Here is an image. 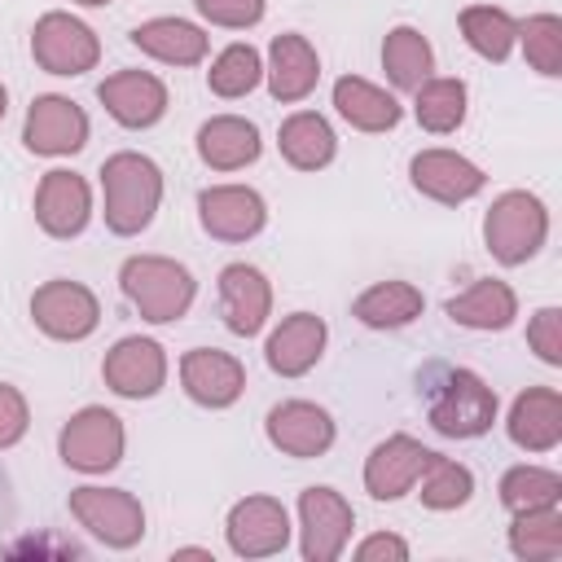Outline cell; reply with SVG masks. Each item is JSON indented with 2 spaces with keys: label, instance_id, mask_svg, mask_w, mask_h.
<instances>
[{
  "label": "cell",
  "instance_id": "22",
  "mask_svg": "<svg viewBox=\"0 0 562 562\" xmlns=\"http://www.w3.org/2000/svg\"><path fill=\"white\" fill-rule=\"evenodd\" d=\"M263 140H259V127L241 114H215L198 127V158L211 167V171H237V167H250L259 158Z\"/></svg>",
  "mask_w": 562,
  "mask_h": 562
},
{
  "label": "cell",
  "instance_id": "11",
  "mask_svg": "<svg viewBox=\"0 0 562 562\" xmlns=\"http://www.w3.org/2000/svg\"><path fill=\"white\" fill-rule=\"evenodd\" d=\"M224 536L237 558H272L290 544V514L277 496H246L228 509Z\"/></svg>",
  "mask_w": 562,
  "mask_h": 562
},
{
  "label": "cell",
  "instance_id": "8",
  "mask_svg": "<svg viewBox=\"0 0 562 562\" xmlns=\"http://www.w3.org/2000/svg\"><path fill=\"white\" fill-rule=\"evenodd\" d=\"M356 527V509L334 487H303L299 496V549L307 562H334L342 558Z\"/></svg>",
  "mask_w": 562,
  "mask_h": 562
},
{
  "label": "cell",
  "instance_id": "34",
  "mask_svg": "<svg viewBox=\"0 0 562 562\" xmlns=\"http://www.w3.org/2000/svg\"><path fill=\"white\" fill-rule=\"evenodd\" d=\"M422 505L426 509H461L470 496H474V474L461 465V461H452V457H443V452H435L430 461H426V470H422Z\"/></svg>",
  "mask_w": 562,
  "mask_h": 562
},
{
  "label": "cell",
  "instance_id": "36",
  "mask_svg": "<svg viewBox=\"0 0 562 562\" xmlns=\"http://www.w3.org/2000/svg\"><path fill=\"white\" fill-rule=\"evenodd\" d=\"M562 501V479L553 470H540V465H514L501 474V505L509 514H522V509H544V505H558Z\"/></svg>",
  "mask_w": 562,
  "mask_h": 562
},
{
  "label": "cell",
  "instance_id": "9",
  "mask_svg": "<svg viewBox=\"0 0 562 562\" xmlns=\"http://www.w3.org/2000/svg\"><path fill=\"white\" fill-rule=\"evenodd\" d=\"M31 316L35 325L57 338V342H79L101 325V303L88 285L79 281H44L31 294Z\"/></svg>",
  "mask_w": 562,
  "mask_h": 562
},
{
  "label": "cell",
  "instance_id": "5",
  "mask_svg": "<svg viewBox=\"0 0 562 562\" xmlns=\"http://www.w3.org/2000/svg\"><path fill=\"white\" fill-rule=\"evenodd\" d=\"M123 443H127L123 422L110 408H101V404L79 408L61 426V439H57L61 461L70 470H79V474H105V470H114L123 461Z\"/></svg>",
  "mask_w": 562,
  "mask_h": 562
},
{
  "label": "cell",
  "instance_id": "17",
  "mask_svg": "<svg viewBox=\"0 0 562 562\" xmlns=\"http://www.w3.org/2000/svg\"><path fill=\"white\" fill-rule=\"evenodd\" d=\"M430 457H435V452H430L426 443H417L413 435H391V439H382V443L369 452V461H364V492H369L373 501H400L404 492L417 487V479H422V470H426Z\"/></svg>",
  "mask_w": 562,
  "mask_h": 562
},
{
  "label": "cell",
  "instance_id": "38",
  "mask_svg": "<svg viewBox=\"0 0 562 562\" xmlns=\"http://www.w3.org/2000/svg\"><path fill=\"white\" fill-rule=\"evenodd\" d=\"M193 9H198L206 22H215V26L246 31V26H255V22L263 18L268 0H193Z\"/></svg>",
  "mask_w": 562,
  "mask_h": 562
},
{
  "label": "cell",
  "instance_id": "7",
  "mask_svg": "<svg viewBox=\"0 0 562 562\" xmlns=\"http://www.w3.org/2000/svg\"><path fill=\"white\" fill-rule=\"evenodd\" d=\"M31 57L48 75H83L97 66L101 44L97 31L70 13H44L31 31Z\"/></svg>",
  "mask_w": 562,
  "mask_h": 562
},
{
  "label": "cell",
  "instance_id": "28",
  "mask_svg": "<svg viewBox=\"0 0 562 562\" xmlns=\"http://www.w3.org/2000/svg\"><path fill=\"white\" fill-rule=\"evenodd\" d=\"M443 312H448L457 325H465V329H483V334H492V329H505V325L518 316V294H514L505 281L483 277V281H474L465 294L448 299Z\"/></svg>",
  "mask_w": 562,
  "mask_h": 562
},
{
  "label": "cell",
  "instance_id": "10",
  "mask_svg": "<svg viewBox=\"0 0 562 562\" xmlns=\"http://www.w3.org/2000/svg\"><path fill=\"white\" fill-rule=\"evenodd\" d=\"M22 140L31 154H44V158L79 154L88 145V114L70 97H57V92L35 97L22 123Z\"/></svg>",
  "mask_w": 562,
  "mask_h": 562
},
{
  "label": "cell",
  "instance_id": "6",
  "mask_svg": "<svg viewBox=\"0 0 562 562\" xmlns=\"http://www.w3.org/2000/svg\"><path fill=\"white\" fill-rule=\"evenodd\" d=\"M70 514L79 518V527H88L110 549H132L145 536V509L123 487H92V483L75 487L70 492Z\"/></svg>",
  "mask_w": 562,
  "mask_h": 562
},
{
  "label": "cell",
  "instance_id": "23",
  "mask_svg": "<svg viewBox=\"0 0 562 562\" xmlns=\"http://www.w3.org/2000/svg\"><path fill=\"white\" fill-rule=\"evenodd\" d=\"M509 439L522 452H549L562 439V395L553 386H527L509 408Z\"/></svg>",
  "mask_w": 562,
  "mask_h": 562
},
{
  "label": "cell",
  "instance_id": "3",
  "mask_svg": "<svg viewBox=\"0 0 562 562\" xmlns=\"http://www.w3.org/2000/svg\"><path fill=\"white\" fill-rule=\"evenodd\" d=\"M119 285L132 299V307L154 321V325H171L193 307L198 281L184 263L167 259V255H132L119 268Z\"/></svg>",
  "mask_w": 562,
  "mask_h": 562
},
{
  "label": "cell",
  "instance_id": "40",
  "mask_svg": "<svg viewBox=\"0 0 562 562\" xmlns=\"http://www.w3.org/2000/svg\"><path fill=\"white\" fill-rule=\"evenodd\" d=\"M26 426H31V408H26L22 391L9 386V382H0V452L13 448L26 435Z\"/></svg>",
  "mask_w": 562,
  "mask_h": 562
},
{
  "label": "cell",
  "instance_id": "25",
  "mask_svg": "<svg viewBox=\"0 0 562 562\" xmlns=\"http://www.w3.org/2000/svg\"><path fill=\"white\" fill-rule=\"evenodd\" d=\"M132 44L167 66H198L206 57V31L184 18H149L132 31Z\"/></svg>",
  "mask_w": 562,
  "mask_h": 562
},
{
  "label": "cell",
  "instance_id": "1",
  "mask_svg": "<svg viewBox=\"0 0 562 562\" xmlns=\"http://www.w3.org/2000/svg\"><path fill=\"white\" fill-rule=\"evenodd\" d=\"M101 193H105V228L119 237H136L149 228L162 202V171L145 154H110L101 162Z\"/></svg>",
  "mask_w": 562,
  "mask_h": 562
},
{
  "label": "cell",
  "instance_id": "13",
  "mask_svg": "<svg viewBox=\"0 0 562 562\" xmlns=\"http://www.w3.org/2000/svg\"><path fill=\"white\" fill-rule=\"evenodd\" d=\"M263 430H268L272 448H281L285 457H299V461L325 457L334 448V435H338L334 417L312 400H281L277 408H268Z\"/></svg>",
  "mask_w": 562,
  "mask_h": 562
},
{
  "label": "cell",
  "instance_id": "16",
  "mask_svg": "<svg viewBox=\"0 0 562 562\" xmlns=\"http://www.w3.org/2000/svg\"><path fill=\"white\" fill-rule=\"evenodd\" d=\"M180 382H184V395L202 408H228L241 400L246 391V369L237 356L228 351H215V347H193L184 351L180 360Z\"/></svg>",
  "mask_w": 562,
  "mask_h": 562
},
{
  "label": "cell",
  "instance_id": "29",
  "mask_svg": "<svg viewBox=\"0 0 562 562\" xmlns=\"http://www.w3.org/2000/svg\"><path fill=\"white\" fill-rule=\"evenodd\" d=\"M422 307H426V299H422L417 285H408V281H378V285H369L351 303V316L360 325H369V329H404V325H413L422 316Z\"/></svg>",
  "mask_w": 562,
  "mask_h": 562
},
{
  "label": "cell",
  "instance_id": "14",
  "mask_svg": "<svg viewBox=\"0 0 562 562\" xmlns=\"http://www.w3.org/2000/svg\"><path fill=\"white\" fill-rule=\"evenodd\" d=\"M198 220L215 241H250L268 224V206L250 184H211L198 193Z\"/></svg>",
  "mask_w": 562,
  "mask_h": 562
},
{
  "label": "cell",
  "instance_id": "19",
  "mask_svg": "<svg viewBox=\"0 0 562 562\" xmlns=\"http://www.w3.org/2000/svg\"><path fill=\"white\" fill-rule=\"evenodd\" d=\"M408 176H413V189L443 202V206H457V202H470L487 176L479 162H470L465 154H452V149H422L413 162H408Z\"/></svg>",
  "mask_w": 562,
  "mask_h": 562
},
{
  "label": "cell",
  "instance_id": "32",
  "mask_svg": "<svg viewBox=\"0 0 562 562\" xmlns=\"http://www.w3.org/2000/svg\"><path fill=\"white\" fill-rule=\"evenodd\" d=\"M461 35L483 61H505L518 44V22L496 4H465L461 9Z\"/></svg>",
  "mask_w": 562,
  "mask_h": 562
},
{
  "label": "cell",
  "instance_id": "26",
  "mask_svg": "<svg viewBox=\"0 0 562 562\" xmlns=\"http://www.w3.org/2000/svg\"><path fill=\"white\" fill-rule=\"evenodd\" d=\"M334 105L356 132H391L400 123V114H404V105L386 88H378V83H369L360 75H342L334 83Z\"/></svg>",
  "mask_w": 562,
  "mask_h": 562
},
{
  "label": "cell",
  "instance_id": "15",
  "mask_svg": "<svg viewBox=\"0 0 562 562\" xmlns=\"http://www.w3.org/2000/svg\"><path fill=\"white\" fill-rule=\"evenodd\" d=\"M92 220V189L83 176L75 171H48L35 189V224L48 233V237H79Z\"/></svg>",
  "mask_w": 562,
  "mask_h": 562
},
{
  "label": "cell",
  "instance_id": "33",
  "mask_svg": "<svg viewBox=\"0 0 562 562\" xmlns=\"http://www.w3.org/2000/svg\"><path fill=\"white\" fill-rule=\"evenodd\" d=\"M413 114L426 132L448 136L465 123V83L461 79H426L413 88Z\"/></svg>",
  "mask_w": 562,
  "mask_h": 562
},
{
  "label": "cell",
  "instance_id": "20",
  "mask_svg": "<svg viewBox=\"0 0 562 562\" xmlns=\"http://www.w3.org/2000/svg\"><path fill=\"white\" fill-rule=\"evenodd\" d=\"M220 312H224V325L237 338H255L272 316L268 277L259 268H250V263H228L220 272Z\"/></svg>",
  "mask_w": 562,
  "mask_h": 562
},
{
  "label": "cell",
  "instance_id": "18",
  "mask_svg": "<svg viewBox=\"0 0 562 562\" xmlns=\"http://www.w3.org/2000/svg\"><path fill=\"white\" fill-rule=\"evenodd\" d=\"M105 114L123 127H154L167 114V83L149 70H119L105 75L97 88Z\"/></svg>",
  "mask_w": 562,
  "mask_h": 562
},
{
  "label": "cell",
  "instance_id": "42",
  "mask_svg": "<svg viewBox=\"0 0 562 562\" xmlns=\"http://www.w3.org/2000/svg\"><path fill=\"white\" fill-rule=\"evenodd\" d=\"M4 110H9V92H4V83H0V119H4Z\"/></svg>",
  "mask_w": 562,
  "mask_h": 562
},
{
  "label": "cell",
  "instance_id": "37",
  "mask_svg": "<svg viewBox=\"0 0 562 562\" xmlns=\"http://www.w3.org/2000/svg\"><path fill=\"white\" fill-rule=\"evenodd\" d=\"M518 40H522L531 70H540L549 79L562 75V18L558 13H536V18L518 22Z\"/></svg>",
  "mask_w": 562,
  "mask_h": 562
},
{
  "label": "cell",
  "instance_id": "41",
  "mask_svg": "<svg viewBox=\"0 0 562 562\" xmlns=\"http://www.w3.org/2000/svg\"><path fill=\"white\" fill-rule=\"evenodd\" d=\"M404 558H408V544L391 531H378L356 544V562H404Z\"/></svg>",
  "mask_w": 562,
  "mask_h": 562
},
{
  "label": "cell",
  "instance_id": "35",
  "mask_svg": "<svg viewBox=\"0 0 562 562\" xmlns=\"http://www.w3.org/2000/svg\"><path fill=\"white\" fill-rule=\"evenodd\" d=\"M259 79H263V57H259V48H250V44H228V48L211 61V70H206V88H211L215 97H224V101L246 97L250 88H259Z\"/></svg>",
  "mask_w": 562,
  "mask_h": 562
},
{
  "label": "cell",
  "instance_id": "30",
  "mask_svg": "<svg viewBox=\"0 0 562 562\" xmlns=\"http://www.w3.org/2000/svg\"><path fill=\"white\" fill-rule=\"evenodd\" d=\"M382 70L404 92H413L417 83H426L430 70H435V53H430L426 35L417 26H391L386 40H382Z\"/></svg>",
  "mask_w": 562,
  "mask_h": 562
},
{
  "label": "cell",
  "instance_id": "39",
  "mask_svg": "<svg viewBox=\"0 0 562 562\" xmlns=\"http://www.w3.org/2000/svg\"><path fill=\"white\" fill-rule=\"evenodd\" d=\"M527 342L544 364H562V312L558 307H540L527 325Z\"/></svg>",
  "mask_w": 562,
  "mask_h": 562
},
{
  "label": "cell",
  "instance_id": "4",
  "mask_svg": "<svg viewBox=\"0 0 562 562\" xmlns=\"http://www.w3.org/2000/svg\"><path fill=\"white\" fill-rule=\"evenodd\" d=\"M549 237V211L536 193L527 189H509L501 193L492 206H487V220H483V241L492 250L496 263L505 268H518L527 263Z\"/></svg>",
  "mask_w": 562,
  "mask_h": 562
},
{
  "label": "cell",
  "instance_id": "27",
  "mask_svg": "<svg viewBox=\"0 0 562 562\" xmlns=\"http://www.w3.org/2000/svg\"><path fill=\"white\" fill-rule=\"evenodd\" d=\"M277 145H281V158L299 171H321L334 162V149H338V136L334 127L316 114V110H299L281 123L277 132Z\"/></svg>",
  "mask_w": 562,
  "mask_h": 562
},
{
  "label": "cell",
  "instance_id": "2",
  "mask_svg": "<svg viewBox=\"0 0 562 562\" xmlns=\"http://www.w3.org/2000/svg\"><path fill=\"white\" fill-rule=\"evenodd\" d=\"M426 417L443 439H479L496 422V391L474 369H435L426 386Z\"/></svg>",
  "mask_w": 562,
  "mask_h": 562
},
{
  "label": "cell",
  "instance_id": "21",
  "mask_svg": "<svg viewBox=\"0 0 562 562\" xmlns=\"http://www.w3.org/2000/svg\"><path fill=\"white\" fill-rule=\"evenodd\" d=\"M325 338H329V329H325L321 316H312V312H294V316H285V321L268 334V342H263V360H268V369L281 373V378H303V373L321 360Z\"/></svg>",
  "mask_w": 562,
  "mask_h": 562
},
{
  "label": "cell",
  "instance_id": "43",
  "mask_svg": "<svg viewBox=\"0 0 562 562\" xmlns=\"http://www.w3.org/2000/svg\"><path fill=\"white\" fill-rule=\"evenodd\" d=\"M75 4H88V9H101V4H110V0H75Z\"/></svg>",
  "mask_w": 562,
  "mask_h": 562
},
{
  "label": "cell",
  "instance_id": "24",
  "mask_svg": "<svg viewBox=\"0 0 562 562\" xmlns=\"http://www.w3.org/2000/svg\"><path fill=\"white\" fill-rule=\"evenodd\" d=\"M263 75H268V92L277 101H303L321 79V57L303 35L285 31V35L272 40Z\"/></svg>",
  "mask_w": 562,
  "mask_h": 562
},
{
  "label": "cell",
  "instance_id": "12",
  "mask_svg": "<svg viewBox=\"0 0 562 562\" xmlns=\"http://www.w3.org/2000/svg\"><path fill=\"white\" fill-rule=\"evenodd\" d=\"M101 378L123 400H149L167 382V356L154 338H140V334L119 338L101 360Z\"/></svg>",
  "mask_w": 562,
  "mask_h": 562
},
{
  "label": "cell",
  "instance_id": "31",
  "mask_svg": "<svg viewBox=\"0 0 562 562\" xmlns=\"http://www.w3.org/2000/svg\"><path fill=\"white\" fill-rule=\"evenodd\" d=\"M509 549L522 562H558L562 558V509L558 505H544V509L514 514Z\"/></svg>",
  "mask_w": 562,
  "mask_h": 562
}]
</instances>
